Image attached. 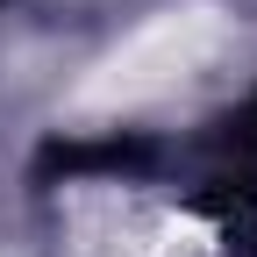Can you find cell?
Wrapping results in <instances>:
<instances>
[{
  "label": "cell",
  "mask_w": 257,
  "mask_h": 257,
  "mask_svg": "<svg viewBox=\"0 0 257 257\" xmlns=\"http://www.w3.org/2000/svg\"><path fill=\"white\" fill-rule=\"evenodd\" d=\"M221 157H229V186L257 193V93L221 121Z\"/></svg>",
  "instance_id": "obj_1"
}]
</instances>
